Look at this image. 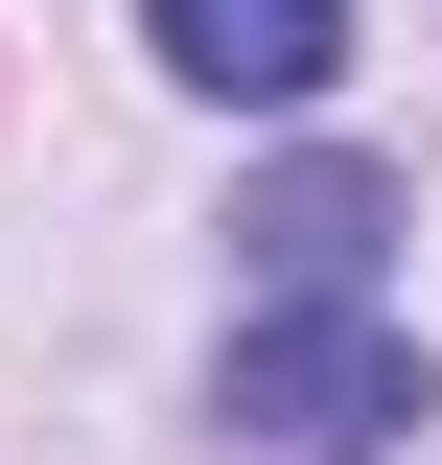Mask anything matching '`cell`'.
<instances>
[{
	"mask_svg": "<svg viewBox=\"0 0 442 465\" xmlns=\"http://www.w3.org/2000/svg\"><path fill=\"white\" fill-rule=\"evenodd\" d=\"M210 419L256 465H396L442 419V372H419V326H373V302H256L233 372H210Z\"/></svg>",
	"mask_w": 442,
	"mask_h": 465,
	"instance_id": "cell-1",
	"label": "cell"
},
{
	"mask_svg": "<svg viewBox=\"0 0 442 465\" xmlns=\"http://www.w3.org/2000/svg\"><path fill=\"white\" fill-rule=\"evenodd\" d=\"M140 47H164L186 94H233V116H303L349 70V0H140Z\"/></svg>",
	"mask_w": 442,
	"mask_h": 465,
	"instance_id": "cell-2",
	"label": "cell"
},
{
	"mask_svg": "<svg viewBox=\"0 0 442 465\" xmlns=\"http://www.w3.org/2000/svg\"><path fill=\"white\" fill-rule=\"evenodd\" d=\"M233 232H256V280H279V302H373V232H396V186H373V163H279Z\"/></svg>",
	"mask_w": 442,
	"mask_h": 465,
	"instance_id": "cell-3",
	"label": "cell"
}]
</instances>
